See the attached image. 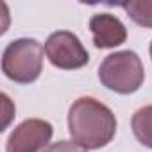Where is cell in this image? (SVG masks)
<instances>
[{"label": "cell", "mask_w": 152, "mask_h": 152, "mask_svg": "<svg viewBox=\"0 0 152 152\" xmlns=\"http://www.w3.org/2000/svg\"><path fill=\"white\" fill-rule=\"evenodd\" d=\"M115 113L93 97L77 99L68 111V132L72 141L84 150H99L109 145L116 134Z\"/></svg>", "instance_id": "6da1fadb"}, {"label": "cell", "mask_w": 152, "mask_h": 152, "mask_svg": "<svg viewBox=\"0 0 152 152\" xmlns=\"http://www.w3.org/2000/svg\"><path fill=\"white\" fill-rule=\"evenodd\" d=\"M43 152H86V150L83 147H79L77 143H73V141L61 140V141H56V143L48 145Z\"/></svg>", "instance_id": "9c48e42d"}, {"label": "cell", "mask_w": 152, "mask_h": 152, "mask_svg": "<svg viewBox=\"0 0 152 152\" xmlns=\"http://www.w3.org/2000/svg\"><path fill=\"white\" fill-rule=\"evenodd\" d=\"M2 72L16 84H31L43 72V45L34 38L13 39L2 54Z\"/></svg>", "instance_id": "3957f363"}, {"label": "cell", "mask_w": 152, "mask_h": 152, "mask_svg": "<svg viewBox=\"0 0 152 152\" xmlns=\"http://www.w3.org/2000/svg\"><path fill=\"white\" fill-rule=\"evenodd\" d=\"M54 134L50 122L29 118L18 124L6 141V152H39L48 147Z\"/></svg>", "instance_id": "5b68a950"}, {"label": "cell", "mask_w": 152, "mask_h": 152, "mask_svg": "<svg viewBox=\"0 0 152 152\" xmlns=\"http://www.w3.org/2000/svg\"><path fill=\"white\" fill-rule=\"evenodd\" d=\"M122 7L136 25L152 29V0H129Z\"/></svg>", "instance_id": "ba28073f"}, {"label": "cell", "mask_w": 152, "mask_h": 152, "mask_svg": "<svg viewBox=\"0 0 152 152\" xmlns=\"http://www.w3.org/2000/svg\"><path fill=\"white\" fill-rule=\"evenodd\" d=\"M90 31L93 34V45L100 50L115 48L125 43L127 29L122 20L111 13H97L90 18Z\"/></svg>", "instance_id": "8992f818"}, {"label": "cell", "mask_w": 152, "mask_h": 152, "mask_svg": "<svg viewBox=\"0 0 152 152\" xmlns=\"http://www.w3.org/2000/svg\"><path fill=\"white\" fill-rule=\"evenodd\" d=\"M134 138L147 148H152V104L140 107L131 118Z\"/></svg>", "instance_id": "52a82bcc"}, {"label": "cell", "mask_w": 152, "mask_h": 152, "mask_svg": "<svg viewBox=\"0 0 152 152\" xmlns=\"http://www.w3.org/2000/svg\"><path fill=\"white\" fill-rule=\"evenodd\" d=\"M45 54L52 66L59 70H79L90 63V54L70 31L52 32L45 41Z\"/></svg>", "instance_id": "277c9868"}, {"label": "cell", "mask_w": 152, "mask_h": 152, "mask_svg": "<svg viewBox=\"0 0 152 152\" xmlns=\"http://www.w3.org/2000/svg\"><path fill=\"white\" fill-rule=\"evenodd\" d=\"M148 52H150V59H152V41H150V47H148Z\"/></svg>", "instance_id": "30bf717a"}, {"label": "cell", "mask_w": 152, "mask_h": 152, "mask_svg": "<svg viewBox=\"0 0 152 152\" xmlns=\"http://www.w3.org/2000/svg\"><path fill=\"white\" fill-rule=\"evenodd\" d=\"M99 81L118 95L136 93L145 81V68L134 50H120L104 57L99 66Z\"/></svg>", "instance_id": "7a4b0ae2"}]
</instances>
